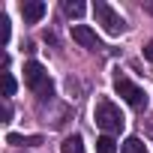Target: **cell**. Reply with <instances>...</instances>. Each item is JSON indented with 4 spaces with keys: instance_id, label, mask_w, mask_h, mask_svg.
Listing matches in <instances>:
<instances>
[{
    "instance_id": "6da1fadb",
    "label": "cell",
    "mask_w": 153,
    "mask_h": 153,
    "mask_svg": "<svg viewBox=\"0 0 153 153\" xmlns=\"http://www.w3.org/2000/svg\"><path fill=\"white\" fill-rule=\"evenodd\" d=\"M93 117H96V126L105 132V135H114V132H120L123 129V114H120V108L114 105V102H108V99H102L99 105H96V111H93Z\"/></svg>"
},
{
    "instance_id": "7a4b0ae2",
    "label": "cell",
    "mask_w": 153,
    "mask_h": 153,
    "mask_svg": "<svg viewBox=\"0 0 153 153\" xmlns=\"http://www.w3.org/2000/svg\"><path fill=\"white\" fill-rule=\"evenodd\" d=\"M93 15H96V24H102V30H105L108 36H117V33H123V27H126V21H123L108 3H102V0L93 3Z\"/></svg>"
},
{
    "instance_id": "3957f363",
    "label": "cell",
    "mask_w": 153,
    "mask_h": 153,
    "mask_svg": "<svg viewBox=\"0 0 153 153\" xmlns=\"http://www.w3.org/2000/svg\"><path fill=\"white\" fill-rule=\"evenodd\" d=\"M114 90H117L132 108H144V105H147V93H144L138 84H132L129 78H117V81H114Z\"/></svg>"
},
{
    "instance_id": "277c9868",
    "label": "cell",
    "mask_w": 153,
    "mask_h": 153,
    "mask_svg": "<svg viewBox=\"0 0 153 153\" xmlns=\"http://www.w3.org/2000/svg\"><path fill=\"white\" fill-rule=\"evenodd\" d=\"M42 81H45V66H42L39 60H27V63H24V84H30V87L36 90Z\"/></svg>"
},
{
    "instance_id": "5b68a950",
    "label": "cell",
    "mask_w": 153,
    "mask_h": 153,
    "mask_svg": "<svg viewBox=\"0 0 153 153\" xmlns=\"http://www.w3.org/2000/svg\"><path fill=\"white\" fill-rule=\"evenodd\" d=\"M72 39L78 42V45H84V48H99L96 33H93L87 24H75V27H72Z\"/></svg>"
},
{
    "instance_id": "8992f818",
    "label": "cell",
    "mask_w": 153,
    "mask_h": 153,
    "mask_svg": "<svg viewBox=\"0 0 153 153\" xmlns=\"http://www.w3.org/2000/svg\"><path fill=\"white\" fill-rule=\"evenodd\" d=\"M21 15H24V21L36 24L45 15V3H42V0H24V3H21Z\"/></svg>"
},
{
    "instance_id": "52a82bcc",
    "label": "cell",
    "mask_w": 153,
    "mask_h": 153,
    "mask_svg": "<svg viewBox=\"0 0 153 153\" xmlns=\"http://www.w3.org/2000/svg\"><path fill=\"white\" fill-rule=\"evenodd\" d=\"M6 141L15 144V147H39L42 144V135H18V132H9Z\"/></svg>"
},
{
    "instance_id": "ba28073f",
    "label": "cell",
    "mask_w": 153,
    "mask_h": 153,
    "mask_svg": "<svg viewBox=\"0 0 153 153\" xmlns=\"http://www.w3.org/2000/svg\"><path fill=\"white\" fill-rule=\"evenodd\" d=\"M60 153H84V141H81V135H69V138H63Z\"/></svg>"
},
{
    "instance_id": "9c48e42d",
    "label": "cell",
    "mask_w": 153,
    "mask_h": 153,
    "mask_svg": "<svg viewBox=\"0 0 153 153\" xmlns=\"http://www.w3.org/2000/svg\"><path fill=\"white\" fill-rule=\"evenodd\" d=\"M96 153H117V141H114L111 135H102V138L96 141Z\"/></svg>"
},
{
    "instance_id": "30bf717a",
    "label": "cell",
    "mask_w": 153,
    "mask_h": 153,
    "mask_svg": "<svg viewBox=\"0 0 153 153\" xmlns=\"http://www.w3.org/2000/svg\"><path fill=\"white\" fill-rule=\"evenodd\" d=\"M63 12L72 15V18H81V15H84V3H78V0H66V3H63Z\"/></svg>"
},
{
    "instance_id": "8fae6325",
    "label": "cell",
    "mask_w": 153,
    "mask_h": 153,
    "mask_svg": "<svg viewBox=\"0 0 153 153\" xmlns=\"http://www.w3.org/2000/svg\"><path fill=\"white\" fill-rule=\"evenodd\" d=\"M120 153H144V144H141V138H126V141L120 144Z\"/></svg>"
},
{
    "instance_id": "7c38bea8",
    "label": "cell",
    "mask_w": 153,
    "mask_h": 153,
    "mask_svg": "<svg viewBox=\"0 0 153 153\" xmlns=\"http://www.w3.org/2000/svg\"><path fill=\"white\" fill-rule=\"evenodd\" d=\"M15 90H18V81L12 78L9 72H3V96L9 99V96H15Z\"/></svg>"
},
{
    "instance_id": "4fadbf2b",
    "label": "cell",
    "mask_w": 153,
    "mask_h": 153,
    "mask_svg": "<svg viewBox=\"0 0 153 153\" xmlns=\"http://www.w3.org/2000/svg\"><path fill=\"white\" fill-rule=\"evenodd\" d=\"M0 42H3V45L9 42V18L3 12H0Z\"/></svg>"
},
{
    "instance_id": "5bb4252c",
    "label": "cell",
    "mask_w": 153,
    "mask_h": 153,
    "mask_svg": "<svg viewBox=\"0 0 153 153\" xmlns=\"http://www.w3.org/2000/svg\"><path fill=\"white\" fill-rule=\"evenodd\" d=\"M36 93H39V99H45V96H51V93H54V84H51V81L45 78V81H42L39 87H36Z\"/></svg>"
},
{
    "instance_id": "9a60e30c",
    "label": "cell",
    "mask_w": 153,
    "mask_h": 153,
    "mask_svg": "<svg viewBox=\"0 0 153 153\" xmlns=\"http://www.w3.org/2000/svg\"><path fill=\"white\" fill-rule=\"evenodd\" d=\"M144 57L153 63V42H147V45H144Z\"/></svg>"
}]
</instances>
